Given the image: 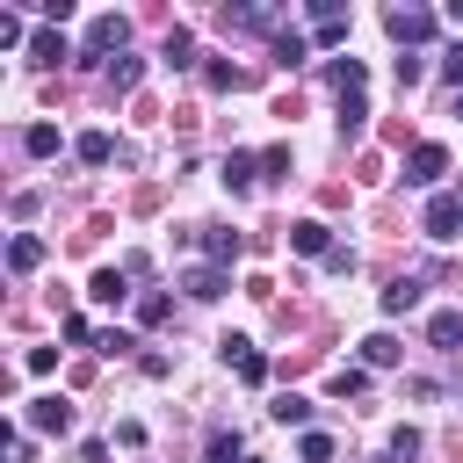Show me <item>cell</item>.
<instances>
[{
	"label": "cell",
	"instance_id": "cell-35",
	"mask_svg": "<svg viewBox=\"0 0 463 463\" xmlns=\"http://www.w3.org/2000/svg\"><path fill=\"white\" fill-rule=\"evenodd\" d=\"M22 362H29V369H36V376H51V369H58V347H29V354H22Z\"/></svg>",
	"mask_w": 463,
	"mask_h": 463
},
{
	"label": "cell",
	"instance_id": "cell-7",
	"mask_svg": "<svg viewBox=\"0 0 463 463\" xmlns=\"http://www.w3.org/2000/svg\"><path fill=\"white\" fill-rule=\"evenodd\" d=\"M29 427L36 434H72V398H29Z\"/></svg>",
	"mask_w": 463,
	"mask_h": 463
},
{
	"label": "cell",
	"instance_id": "cell-9",
	"mask_svg": "<svg viewBox=\"0 0 463 463\" xmlns=\"http://www.w3.org/2000/svg\"><path fill=\"white\" fill-rule=\"evenodd\" d=\"M72 159H80V166H109V159H116V137H109V130H80V137H72Z\"/></svg>",
	"mask_w": 463,
	"mask_h": 463
},
{
	"label": "cell",
	"instance_id": "cell-32",
	"mask_svg": "<svg viewBox=\"0 0 463 463\" xmlns=\"http://www.w3.org/2000/svg\"><path fill=\"white\" fill-rule=\"evenodd\" d=\"M203 80H210V87H217V94H232V87H239V80H246V72H239V65H210V72H203Z\"/></svg>",
	"mask_w": 463,
	"mask_h": 463
},
{
	"label": "cell",
	"instance_id": "cell-15",
	"mask_svg": "<svg viewBox=\"0 0 463 463\" xmlns=\"http://www.w3.org/2000/svg\"><path fill=\"white\" fill-rule=\"evenodd\" d=\"M412 304H420V275H398V282L383 289V318H405Z\"/></svg>",
	"mask_w": 463,
	"mask_h": 463
},
{
	"label": "cell",
	"instance_id": "cell-6",
	"mask_svg": "<svg viewBox=\"0 0 463 463\" xmlns=\"http://www.w3.org/2000/svg\"><path fill=\"white\" fill-rule=\"evenodd\" d=\"M181 289H188L195 304H217V297L232 289V268H217V260H203V268H188V275H181Z\"/></svg>",
	"mask_w": 463,
	"mask_h": 463
},
{
	"label": "cell",
	"instance_id": "cell-4",
	"mask_svg": "<svg viewBox=\"0 0 463 463\" xmlns=\"http://www.w3.org/2000/svg\"><path fill=\"white\" fill-rule=\"evenodd\" d=\"M456 224H463V195H427L420 232H427V239H456Z\"/></svg>",
	"mask_w": 463,
	"mask_h": 463
},
{
	"label": "cell",
	"instance_id": "cell-17",
	"mask_svg": "<svg viewBox=\"0 0 463 463\" xmlns=\"http://www.w3.org/2000/svg\"><path fill=\"white\" fill-rule=\"evenodd\" d=\"M362 123H369V101H362V94H340V137H347V145L362 137Z\"/></svg>",
	"mask_w": 463,
	"mask_h": 463
},
{
	"label": "cell",
	"instance_id": "cell-5",
	"mask_svg": "<svg viewBox=\"0 0 463 463\" xmlns=\"http://www.w3.org/2000/svg\"><path fill=\"white\" fill-rule=\"evenodd\" d=\"M123 43H130V22H123V14H94L80 51H87V58H101V51H123Z\"/></svg>",
	"mask_w": 463,
	"mask_h": 463
},
{
	"label": "cell",
	"instance_id": "cell-22",
	"mask_svg": "<svg viewBox=\"0 0 463 463\" xmlns=\"http://www.w3.org/2000/svg\"><path fill=\"white\" fill-rule=\"evenodd\" d=\"M159 58H166V65H174V72H188V65H195V36H188V29H174V36H166V51H159Z\"/></svg>",
	"mask_w": 463,
	"mask_h": 463
},
{
	"label": "cell",
	"instance_id": "cell-37",
	"mask_svg": "<svg viewBox=\"0 0 463 463\" xmlns=\"http://www.w3.org/2000/svg\"><path fill=\"white\" fill-rule=\"evenodd\" d=\"M449 22H456V29H463V0H449Z\"/></svg>",
	"mask_w": 463,
	"mask_h": 463
},
{
	"label": "cell",
	"instance_id": "cell-31",
	"mask_svg": "<svg viewBox=\"0 0 463 463\" xmlns=\"http://www.w3.org/2000/svg\"><path fill=\"white\" fill-rule=\"evenodd\" d=\"M239 456V434H210V449H203V463H232Z\"/></svg>",
	"mask_w": 463,
	"mask_h": 463
},
{
	"label": "cell",
	"instance_id": "cell-14",
	"mask_svg": "<svg viewBox=\"0 0 463 463\" xmlns=\"http://www.w3.org/2000/svg\"><path fill=\"white\" fill-rule=\"evenodd\" d=\"M29 58H36V65H65V58H72V43H65L58 29H36V36H29Z\"/></svg>",
	"mask_w": 463,
	"mask_h": 463
},
{
	"label": "cell",
	"instance_id": "cell-8",
	"mask_svg": "<svg viewBox=\"0 0 463 463\" xmlns=\"http://www.w3.org/2000/svg\"><path fill=\"white\" fill-rule=\"evenodd\" d=\"M224 22H232V29H246V36H268V29L282 22V7H260V0H239V7H224Z\"/></svg>",
	"mask_w": 463,
	"mask_h": 463
},
{
	"label": "cell",
	"instance_id": "cell-10",
	"mask_svg": "<svg viewBox=\"0 0 463 463\" xmlns=\"http://www.w3.org/2000/svg\"><path fill=\"white\" fill-rule=\"evenodd\" d=\"M289 246H297V253H318V260H326V253H333V232H326L318 217H297V224H289Z\"/></svg>",
	"mask_w": 463,
	"mask_h": 463
},
{
	"label": "cell",
	"instance_id": "cell-26",
	"mask_svg": "<svg viewBox=\"0 0 463 463\" xmlns=\"http://www.w3.org/2000/svg\"><path fill=\"white\" fill-rule=\"evenodd\" d=\"M29 43V29H22V14L14 7H0V51H22Z\"/></svg>",
	"mask_w": 463,
	"mask_h": 463
},
{
	"label": "cell",
	"instance_id": "cell-18",
	"mask_svg": "<svg viewBox=\"0 0 463 463\" xmlns=\"http://www.w3.org/2000/svg\"><path fill=\"white\" fill-rule=\"evenodd\" d=\"M22 152H29V159H51V152H58V123H29V130H22Z\"/></svg>",
	"mask_w": 463,
	"mask_h": 463
},
{
	"label": "cell",
	"instance_id": "cell-16",
	"mask_svg": "<svg viewBox=\"0 0 463 463\" xmlns=\"http://www.w3.org/2000/svg\"><path fill=\"white\" fill-rule=\"evenodd\" d=\"M145 80V58H109V94H130Z\"/></svg>",
	"mask_w": 463,
	"mask_h": 463
},
{
	"label": "cell",
	"instance_id": "cell-27",
	"mask_svg": "<svg viewBox=\"0 0 463 463\" xmlns=\"http://www.w3.org/2000/svg\"><path fill=\"white\" fill-rule=\"evenodd\" d=\"M275 58H282V65H304V58H311V43H304L297 29H282V36H275Z\"/></svg>",
	"mask_w": 463,
	"mask_h": 463
},
{
	"label": "cell",
	"instance_id": "cell-19",
	"mask_svg": "<svg viewBox=\"0 0 463 463\" xmlns=\"http://www.w3.org/2000/svg\"><path fill=\"white\" fill-rule=\"evenodd\" d=\"M253 181H260V159L253 152H232L224 159V188H253Z\"/></svg>",
	"mask_w": 463,
	"mask_h": 463
},
{
	"label": "cell",
	"instance_id": "cell-30",
	"mask_svg": "<svg viewBox=\"0 0 463 463\" xmlns=\"http://www.w3.org/2000/svg\"><path fill=\"white\" fill-rule=\"evenodd\" d=\"M260 174L282 181V174H289V145H268V152H260Z\"/></svg>",
	"mask_w": 463,
	"mask_h": 463
},
{
	"label": "cell",
	"instance_id": "cell-23",
	"mask_svg": "<svg viewBox=\"0 0 463 463\" xmlns=\"http://www.w3.org/2000/svg\"><path fill=\"white\" fill-rule=\"evenodd\" d=\"M326 391H333V398H362V391H369V369H354V362H347V369H333V383H326Z\"/></svg>",
	"mask_w": 463,
	"mask_h": 463
},
{
	"label": "cell",
	"instance_id": "cell-33",
	"mask_svg": "<svg viewBox=\"0 0 463 463\" xmlns=\"http://www.w3.org/2000/svg\"><path fill=\"white\" fill-rule=\"evenodd\" d=\"M441 80H449V87H463V43H449V51H441Z\"/></svg>",
	"mask_w": 463,
	"mask_h": 463
},
{
	"label": "cell",
	"instance_id": "cell-11",
	"mask_svg": "<svg viewBox=\"0 0 463 463\" xmlns=\"http://www.w3.org/2000/svg\"><path fill=\"white\" fill-rule=\"evenodd\" d=\"M195 246L217 260V268H232L239 260V232H217V224H195Z\"/></svg>",
	"mask_w": 463,
	"mask_h": 463
},
{
	"label": "cell",
	"instance_id": "cell-21",
	"mask_svg": "<svg viewBox=\"0 0 463 463\" xmlns=\"http://www.w3.org/2000/svg\"><path fill=\"white\" fill-rule=\"evenodd\" d=\"M391 362H398V340L391 333H369L362 340V369H391Z\"/></svg>",
	"mask_w": 463,
	"mask_h": 463
},
{
	"label": "cell",
	"instance_id": "cell-34",
	"mask_svg": "<svg viewBox=\"0 0 463 463\" xmlns=\"http://www.w3.org/2000/svg\"><path fill=\"white\" fill-rule=\"evenodd\" d=\"M137 318H145V326H159V318H166V297H159V289H152V297H137Z\"/></svg>",
	"mask_w": 463,
	"mask_h": 463
},
{
	"label": "cell",
	"instance_id": "cell-28",
	"mask_svg": "<svg viewBox=\"0 0 463 463\" xmlns=\"http://www.w3.org/2000/svg\"><path fill=\"white\" fill-rule=\"evenodd\" d=\"M297 456H304V463H333V434H318V427H311V434L297 441Z\"/></svg>",
	"mask_w": 463,
	"mask_h": 463
},
{
	"label": "cell",
	"instance_id": "cell-20",
	"mask_svg": "<svg viewBox=\"0 0 463 463\" xmlns=\"http://www.w3.org/2000/svg\"><path fill=\"white\" fill-rule=\"evenodd\" d=\"M427 340H434V347H456V340H463V311H434V318H427Z\"/></svg>",
	"mask_w": 463,
	"mask_h": 463
},
{
	"label": "cell",
	"instance_id": "cell-13",
	"mask_svg": "<svg viewBox=\"0 0 463 463\" xmlns=\"http://www.w3.org/2000/svg\"><path fill=\"white\" fill-rule=\"evenodd\" d=\"M87 297H94V304H109V311H116V304H123V297H130V275H123V268H101V275H94V282H87Z\"/></svg>",
	"mask_w": 463,
	"mask_h": 463
},
{
	"label": "cell",
	"instance_id": "cell-1",
	"mask_svg": "<svg viewBox=\"0 0 463 463\" xmlns=\"http://www.w3.org/2000/svg\"><path fill=\"white\" fill-rule=\"evenodd\" d=\"M217 347H224V362H232V376H239V383H268V354H260L246 333H224Z\"/></svg>",
	"mask_w": 463,
	"mask_h": 463
},
{
	"label": "cell",
	"instance_id": "cell-24",
	"mask_svg": "<svg viewBox=\"0 0 463 463\" xmlns=\"http://www.w3.org/2000/svg\"><path fill=\"white\" fill-rule=\"evenodd\" d=\"M268 412H275L282 427H304V420H311V398H297V391H282V398H275Z\"/></svg>",
	"mask_w": 463,
	"mask_h": 463
},
{
	"label": "cell",
	"instance_id": "cell-38",
	"mask_svg": "<svg viewBox=\"0 0 463 463\" xmlns=\"http://www.w3.org/2000/svg\"><path fill=\"white\" fill-rule=\"evenodd\" d=\"M456 116H463V94H456Z\"/></svg>",
	"mask_w": 463,
	"mask_h": 463
},
{
	"label": "cell",
	"instance_id": "cell-36",
	"mask_svg": "<svg viewBox=\"0 0 463 463\" xmlns=\"http://www.w3.org/2000/svg\"><path fill=\"white\" fill-rule=\"evenodd\" d=\"M391 456H420V427H398L391 434Z\"/></svg>",
	"mask_w": 463,
	"mask_h": 463
},
{
	"label": "cell",
	"instance_id": "cell-2",
	"mask_svg": "<svg viewBox=\"0 0 463 463\" xmlns=\"http://www.w3.org/2000/svg\"><path fill=\"white\" fill-rule=\"evenodd\" d=\"M383 29H391L405 51H420V43L434 36V14H427V7H383Z\"/></svg>",
	"mask_w": 463,
	"mask_h": 463
},
{
	"label": "cell",
	"instance_id": "cell-3",
	"mask_svg": "<svg viewBox=\"0 0 463 463\" xmlns=\"http://www.w3.org/2000/svg\"><path fill=\"white\" fill-rule=\"evenodd\" d=\"M441 174H449V152H441V145H434V137H427V145H412V152H405V188H434V181H441Z\"/></svg>",
	"mask_w": 463,
	"mask_h": 463
},
{
	"label": "cell",
	"instance_id": "cell-12",
	"mask_svg": "<svg viewBox=\"0 0 463 463\" xmlns=\"http://www.w3.org/2000/svg\"><path fill=\"white\" fill-rule=\"evenodd\" d=\"M7 268H14V275H36V268H43V239H36V232H14V239H7Z\"/></svg>",
	"mask_w": 463,
	"mask_h": 463
},
{
	"label": "cell",
	"instance_id": "cell-25",
	"mask_svg": "<svg viewBox=\"0 0 463 463\" xmlns=\"http://www.w3.org/2000/svg\"><path fill=\"white\" fill-rule=\"evenodd\" d=\"M362 80H369L362 58H333V87H340V94H362Z\"/></svg>",
	"mask_w": 463,
	"mask_h": 463
},
{
	"label": "cell",
	"instance_id": "cell-29",
	"mask_svg": "<svg viewBox=\"0 0 463 463\" xmlns=\"http://www.w3.org/2000/svg\"><path fill=\"white\" fill-rule=\"evenodd\" d=\"M420 80H427V58L405 51V58H398V87H420Z\"/></svg>",
	"mask_w": 463,
	"mask_h": 463
}]
</instances>
